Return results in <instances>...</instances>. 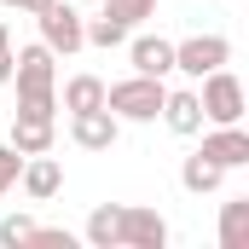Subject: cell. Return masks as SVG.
<instances>
[{
  "label": "cell",
  "instance_id": "6da1fadb",
  "mask_svg": "<svg viewBox=\"0 0 249 249\" xmlns=\"http://www.w3.org/2000/svg\"><path fill=\"white\" fill-rule=\"evenodd\" d=\"M162 81L157 75H127V81H116V87H105V110L116 116V122H157L162 116Z\"/></svg>",
  "mask_w": 249,
  "mask_h": 249
},
{
  "label": "cell",
  "instance_id": "7a4b0ae2",
  "mask_svg": "<svg viewBox=\"0 0 249 249\" xmlns=\"http://www.w3.org/2000/svg\"><path fill=\"white\" fill-rule=\"evenodd\" d=\"M203 81V93H197V105H203V122H244V81L220 64V70H209V75H197Z\"/></svg>",
  "mask_w": 249,
  "mask_h": 249
},
{
  "label": "cell",
  "instance_id": "3957f363",
  "mask_svg": "<svg viewBox=\"0 0 249 249\" xmlns=\"http://www.w3.org/2000/svg\"><path fill=\"white\" fill-rule=\"evenodd\" d=\"M58 53L47 47V41H35V47H23V53H12V81H18V99H35V93H53L58 87Z\"/></svg>",
  "mask_w": 249,
  "mask_h": 249
},
{
  "label": "cell",
  "instance_id": "277c9868",
  "mask_svg": "<svg viewBox=\"0 0 249 249\" xmlns=\"http://www.w3.org/2000/svg\"><path fill=\"white\" fill-rule=\"evenodd\" d=\"M232 58V41L226 35H191V41H174V70L186 75H209Z\"/></svg>",
  "mask_w": 249,
  "mask_h": 249
},
{
  "label": "cell",
  "instance_id": "5b68a950",
  "mask_svg": "<svg viewBox=\"0 0 249 249\" xmlns=\"http://www.w3.org/2000/svg\"><path fill=\"white\" fill-rule=\"evenodd\" d=\"M168 244V220L157 209H127L122 203V226H116V249H162Z\"/></svg>",
  "mask_w": 249,
  "mask_h": 249
},
{
  "label": "cell",
  "instance_id": "8992f818",
  "mask_svg": "<svg viewBox=\"0 0 249 249\" xmlns=\"http://www.w3.org/2000/svg\"><path fill=\"white\" fill-rule=\"evenodd\" d=\"M41 18V41L53 47V53H81L87 41H81V12L75 6H64V0H53L47 12H35Z\"/></svg>",
  "mask_w": 249,
  "mask_h": 249
},
{
  "label": "cell",
  "instance_id": "52a82bcc",
  "mask_svg": "<svg viewBox=\"0 0 249 249\" xmlns=\"http://www.w3.org/2000/svg\"><path fill=\"white\" fill-rule=\"evenodd\" d=\"M116 133H122V122H116L105 105H99V110H70V139H75L81 151H110Z\"/></svg>",
  "mask_w": 249,
  "mask_h": 249
},
{
  "label": "cell",
  "instance_id": "ba28073f",
  "mask_svg": "<svg viewBox=\"0 0 249 249\" xmlns=\"http://www.w3.org/2000/svg\"><path fill=\"white\" fill-rule=\"evenodd\" d=\"M203 157L220 162V168H244V162H249V133L238 122H220L209 139H203Z\"/></svg>",
  "mask_w": 249,
  "mask_h": 249
},
{
  "label": "cell",
  "instance_id": "9c48e42d",
  "mask_svg": "<svg viewBox=\"0 0 249 249\" xmlns=\"http://www.w3.org/2000/svg\"><path fill=\"white\" fill-rule=\"evenodd\" d=\"M127 58H133V70L139 75H168L174 70V41H162V35H139V41H127Z\"/></svg>",
  "mask_w": 249,
  "mask_h": 249
},
{
  "label": "cell",
  "instance_id": "30bf717a",
  "mask_svg": "<svg viewBox=\"0 0 249 249\" xmlns=\"http://www.w3.org/2000/svg\"><path fill=\"white\" fill-rule=\"evenodd\" d=\"M18 180H23V191L35 197V203H47V197H58V186H64V168L41 151V157H23V168H18Z\"/></svg>",
  "mask_w": 249,
  "mask_h": 249
},
{
  "label": "cell",
  "instance_id": "8fae6325",
  "mask_svg": "<svg viewBox=\"0 0 249 249\" xmlns=\"http://www.w3.org/2000/svg\"><path fill=\"white\" fill-rule=\"evenodd\" d=\"M162 122L174 127V133H203V105H197V93L180 87V93H162Z\"/></svg>",
  "mask_w": 249,
  "mask_h": 249
},
{
  "label": "cell",
  "instance_id": "7c38bea8",
  "mask_svg": "<svg viewBox=\"0 0 249 249\" xmlns=\"http://www.w3.org/2000/svg\"><path fill=\"white\" fill-rule=\"evenodd\" d=\"M12 151H18V157L53 151V116H18V122H12Z\"/></svg>",
  "mask_w": 249,
  "mask_h": 249
},
{
  "label": "cell",
  "instance_id": "4fadbf2b",
  "mask_svg": "<svg viewBox=\"0 0 249 249\" xmlns=\"http://www.w3.org/2000/svg\"><path fill=\"white\" fill-rule=\"evenodd\" d=\"M220 249H249V197H232L220 209Z\"/></svg>",
  "mask_w": 249,
  "mask_h": 249
},
{
  "label": "cell",
  "instance_id": "5bb4252c",
  "mask_svg": "<svg viewBox=\"0 0 249 249\" xmlns=\"http://www.w3.org/2000/svg\"><path fill=\"white\" fill-rule=\"evenodd\" d=\"M220 174H226V168H220V162H209L203 151H191L186 162H180V186H186V191H197V197L220 186Z\"/></svg>",
  "mask_w": 249,
  "mask_h": 249
},
{
  "label": "cell",
  "instance_id": "9a60e30c",
  "mask_svg": "<svg viewBox=\"0 0 249 249\" xmlns=\"http://www.w3.org/2000/svg\"><path fill=\"white\" fill-rule=\"evenodd\" d=\"M116 226H122V203H99L87 214V244L93 249H116Z\"/></svg>",
  "mask_w": 249,
  "mask_h": 249
},
{
  "label": "cell",
  "instance_id": "2e32d148",
  "mask_svg": "<svg viewBox=\"0 0 249 249\" xmlns=\"http://www.w3.org/2000/svg\"><path fill=\"white\" fill-rule=\"evenodd\" d=\"M99 105H105V81H99V75H70L64 110H99Z\"/></svg>",
  "mask_w": 249,
  "mask_h": 249
},
{
  "label": "cell",
  "instance_id": "e0dca14e",
  "mask_svg": "<svg viewBox=\"0 0 249 249\" xmlns=\"http://www.w3.org/2000/svg\"><path fill=\"white\" fill-rule=\"evenodd\" d=\"M81 41H87V47H122V41H127V23H116L110 12H99L93 23H81Z\"/></svg>",
  "mask_w": 249,
  "mask_h": 249
},
{
  "label": "cell",
  "instance_id": "ac0fdd59",
  "mask_svg": "<svg viewBox=\"0 0 249 249\" xmlns=\"http://www.w3.org/2000/svg\"><path fill=\"white\" fill-rule=\"evenodd\" d=\"M99 6H105L116 23H127V29L145 23V18H157V0H99Z\"/></svg>",
  "mask_w": 249,
  "mask_h": 249
},
{
  "label": "cell",
  "instance_id": "d6986e66",
  "mask_svg": "<svg viewBox=\"0 0 249 249\" xmlns=\"http://www.w3.org/2000/svg\"><path fill=\"white\" fill-rule=\"evenodd\" d=\"M29 232H35V220H29V214H12V220H0V244H29Z\"/></svg>",
  "mask_w": 249,
  "mask_h": 249
},
{
  "label": "cell",
  "instance_id": "ffe728a7",
  "mask_svg": "<svg viewBox=\"0 0 249 249\" xmlns=\"http://www.w3.org/2000/svg\"><path fill=\"white\" fill-rule=\"evenodd\" d=\"M58 110V93H35V99H18V116H53Z\"/></svg>",
  "mask_w": 249,
  "mask_h": 249
},
{
  "label": "cell",
  "instance_id": "44dd1931",
  "mask_svg": "<svg viewBox=\"0 0 249 249\" xmlns=\"http://www.w3.org/2000/svg\"><path fill=\"white\" fill-rule=\"evenodd\" d=\"M18 168H23V157H18L12 145H0V191H12V186H18Z\"/></svg>",
  "mask_w": 249,
  "mask_h": 249
},
{
  "label": "cell",
  "instance_id": "7402d4cb",
  "mask_svg": "<svg viewBox=\"0 0 249 249\" xmlns=\"http://www.w3.org/2000/svg\"><path fill=\"white\" fill-rule=\"evenodd\" d=\"M29 249H70V232H53V226H35V232H29Z\"/></svg>",
  "mask_w": 249,
  "mask_h": 249
},
{
  "label": "cell",
  "instance_id": "603a6c76",
  "mask_svg": "<svg viewBox=\"0 0 249 249\" xmlns=\"http://www.w3.org/2000/svg\"><path fill=\"white\" fill-rule=\"evenodd\" d=\"M0 81H12V35H6V18H0Z\"/></svg>",
  "mask_w": 249,
  "mask_h": 249
},
{
  "label": "cell",
  "instance_id": "cb8c5ba5",
  "mask_svg": "<svg viewBox=\"0 0 249 249\" xmlns=\"http://www.w3.org/2000/svg\"><path fill=\"white\" fill-rule=\"evenodd\" d=\"M0 6H18V12H47L53 0H0Z\"/></svg>",
  "mask_w": 249,
  "mask_h": 249
}]
</instances>
